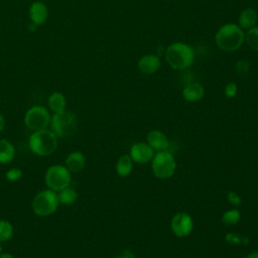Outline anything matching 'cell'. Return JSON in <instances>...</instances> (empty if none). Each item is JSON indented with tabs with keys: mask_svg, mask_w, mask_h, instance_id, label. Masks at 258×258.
<instances>
[{
	"mask_svg": "<svg viewBox=\"0 0 258 258\" xmlns=\"http://www.w3.org/2000/svg\"><path fill=\"white\" fill-rule=\"evenodd\" d=\"M44 181L49 189L57 192L70 185L72 181V173L64 165L53 164L46 169Z\"/></svg>",
	"mask_w": 258,
	"mask_h": 258,
	"instance_id": "obj_6",
	"label": "cell"
},
{
	"mask_svg": "<svg viewBox=\"0 0 258 258\" xmlns=\"http://www.w3.org/2000/svg\"><path fill=\"white\" fill-rule=\"evenodd\" d=\"M244 41H246L250 48L258 50V26H254L247 30Z\"/></svg>",
	"mask_w": 258,
	"mask_h": 258,
	"instance_id": "obj_21",
	"label": "cell"
},
{
	"mask_svg": "<svg viewBox=\"0 0 258 258\" xmlns=\"http://www.w3.org/2000/svg\"><path fill=\"white\" fill-rule=\"evenodd\" d=\"M258 19V15L255 9L248 7L241 11L238 17V25L242 29H250L255 26Z\"/></svg>",
	"mask_w": 258,
	"mask_h": 258,
	"instance_id": "obj_16",
	"label": "cell"
},
{
	"mask_svg": "<svg viewBox=\"0 0 258 258\" xmlns=\"http://www.w3.org/2000/svg\"><path fill=\"white\" fill-rule=\"evenodd\" d=\"M13 236V226L6 220H0V242H6Z\"/></svg>",
	"mask_w": 258,
	"mask_h": 258,
	"instance_id": "obj_23",
	"label": "cell"
},
{
	"mask_svg": "<svg viewBox=\"0 0 258 258\" xmlns=\"http://www.w3.org/2000/svg\"><path fill=\"white\" fill-rule=\"evenodd\" d=\"M4 126H5V118L3 114L0 113V132L4 129Z\"/></svg>",
	"mask_w": 258,
	"mask_h": 258,
	"instance_id": "obj_30",
	"label": "cell"
},
{
	"mask_svg": "<svg viewBox=\"0 0 258 258\" xmlns=\"http://www.w3.org/2000/svg\"><path fill=\"white\" fill-rule=\"evenodd\" d=\"M114 258H135V257H134V254L130 250H125L122 252L121 255L115 256Z\"/></svg>",
	"mask_w": 258,
	"mask_h": 258,
	"instance_id": "obj_29",
	"label": "cell"
},
{
	"mask_svg": "<svg viewBox=\"0 0 258 258\" xmlns=\"http://www.w3.org/2000/svg\"><path fill=\"white\" fill-rule=\"evenodd\" d=\"M245 32L236 23H226L216 32L215 40L218 47L227 52L238 50L244 43Z\"/></svg>",
	"mask_w": 258,
	"mask_h": 258,
	"instance_id": "obj_1",
	"label": "cell"
},
{
	"mask_svg": "<svg viewBox=\"0 0 258 258\" xmlns=\"http://www.w3.org/2000/svg\"><path fill=\"white\" fill-rule=\"evenodd\" d=\"M227 200L233 206H240L242 204V198L234 190H230L227 194Z\"/></svg>",
	"mask_w": 258,
	"mask_h": 258,
	"instance_id": "obj_28",
	"label": "cell"
},
{
	"mask_svg": "<svg viewBox=\"0 0 258 258\" xmlns=\"http://www.w3.org/2000/svg\"><path fill=\"white\" fill-rule=\"evenodd\" d=\"M240 221V212L237 209L226 211L222 216V223L227 226L236 225Z\"/></svg>",
	"mask_w": 258,
	"mask_h": 258,
	"instance_id": "obj_22",
	"label": "cell"
},
{
	"mask_svg": "<svg viewBox=\"0 0 258 258\" xmlns=\"http://www.w3.org/2000/svg\"><path fill=\"white\" fill-rule=\"evenodd\" d=\"M160 58L154 53H148L141 56L137 62L138 70L145 75H152L160 68Z\"/></svg>",
	"mask_w": 258,
	"mask_h": 258,
	"instance_id": "obj_12",
	"label": "cell"
},
{
	"mask_svg": "<svg viewBox=\"0 0 258 258\" xmlns=\"http://www.w3.org/2000/svg\"><path fill=\"white\" fill-rule=\"evenodd\" d=\"M165 59L168 66L176 71L188 69L195 61V50L187 43L176 41L165 49Z\"/></svg>",
	"mask_w": 258,
	"mask_h": 258,
	"instance_id": "obj_2",
	"label": "cell"
},
{
	"mask_svg": "<svg viewBox=\"0 0 258 258\" xmlns=\"http://www.w3.org/2000/svg\"><path fill=\"white\" fill-rule=\"evenodd\" d=\"M86 164V158L84 154L80 151L71 152L66 159V167L70 170L71 173L80 172Z\"/></svg>",
	"mask_w": 258,
	"mask_h": 258,
	"instance_id": "obj_15",
	"label": "cell"
},
{
	"mask_svg": "<svg viewBox=\"0 0 258 258\" xmlns=\"http://www.w3.org/2000/svg\"><path fill=\"white\" fill-rule=\"evenodd\" d=\"M15 147L7 139H0V163H10L15 157Z\"/></svg>",
	"mask_w": 258,
	"mask_h": 258,
	"instance_id": "obj_18",
	"label": "cell"
},
{
	"mask_svg": "<svg viewBox=\"0 0 258 258\" xmlns=\"http://www.w3.org/2000/svg\"><path fill=\"white\" fill-rule=\"evenodd\" d=\"M238 92V86L235 82H229L224 88V94L227 98L232 99L237 95Z\"/></svg>",
	"mask_w": 258,
	"mask_h": 258,
	"instance_id": "obj_26",
	"label": "cell"
},
{
	"mask_svg": "<svg viewBox=\"0 0 258 258\" xmlns=\"http://www.w3.org/2000/svg\"><path fill=\"white\" fill-rule=\"evenodd\" d=\"M205 95L204 87L197 82H191L184 86L182 90V97L187 102H198L203 99Z\"/></svg>",
	"mask_w": 258,
	"mask_h": 258,
	"instance_id": "obj_13",
	"label": "cell"
},
{
	"mask_svg": "<svg viewBox=\"0 0 258 258\" xmlns=\"http://www.w3.org/2000/svg\"><path fill=\"white\" fill-rule=\"evenodd\" d=\"M51 131L56 137L68 138L75 134L77 130L76 114L64 110L63 112L53 114L50 119Z\"/></svg>",
	"mask_w": 258,
	"mask_h": 258,
	"instance_id": "obj_5",
	"label": "cell"
},
{
	"mask_svg": "<svg viewBox=\"0 0 258 258\" xmlns=\"http://www.w3.org/2000/svg\"><path fill=\"white\" fill-rule=\"evenodd\" d=\"M225 239L229 244H232V245H237V244L248 245L250 242L248 237H245V236H242V235L236 234V233H228L225 236Z\"/></svg>",
	"mask_w": 258,
	"mask_h": 258,
	"instance_id": "obj_24",
	"label": "cell"
},
{
	"mask_svg": "<svg viewBox=\"0 0 258 258\" xmlns=\"http://www.w3.org/2000/svg\"><path fill=\"white\" fill-rule=\"evenodd\" d=\"M151 160L152 171L156 177L165 179L171 177L174 174L176 162L172 153L166 150L158 151Z\"/></svg>",
	"mask_w": 258,
	"mask_h": 258,
	"instance_id": "obj_7",
	"label": "cell"
},
{
	"mask_svg": "<svg viewBox=\"0 0 258 258\" xmlns=\"http://www.w3.org/2000/svg\"><path fill=\"white\" fill-rule=\"evenodd\" d=\"M56 194H57L59 204H62L66 206H70L74 204L78 199V192L76 191L75 188L71 187L70 185L58 190Z\"/></svg>",
	"mask_w": 258,
	"mask_h": 258,
	"instance_id": "obj_20",
	"label": "cell"
},
{
	"mask_svg": "<svg viewBox=\"0 0 258 258\" xmlns=\"http://www.w3.org/2000/svg\"><path fill=\"white\" fill-rule=\"evenodd\" d=\"M235 69H236L238 74L247 75L249 73V70H250V63L246 59H240V60L237 61Z\"/></svg>",
	"mask_w": 258,
	"mask_h": 258,
	"instance_id": "obj_27",
	"label": "cell"
},
{
	"mask_svg": "<svg viewBox=\"0 0 258 258\" xmlns=\"http://www.w3.org/2000/svg\"><path fill=\"white\" fill-rule=\"evenodd\" d=\"M246 258H258V250L251 251V252L246 256Z\"/></svg>",
	"mask_w": 258,
	"mask_h": 258,
	"instance_id": "obj_31",
	"label": "cell"
},
{
	"mask_svg": "<svg viewBox=\"0 0 258 258\" xmlns=\"http://www.w3.org/2000/svg\"><path fill=\"white\" fill-rule=\"evenodd\" d=\"M28 145L30 150L38 156L44 157L52 154L58 145L56 135L49 129L33 131L29 136Z\"/></svg>",
	"mask_w": 258,
	"mask_h": 258,
	"instance_id": "obj_3",
	"label": "cell"
},
{
	"mask_svg": "<svg viewBox=\"0 0 258 258\" xmlns=\"http://www.w3.org/2000/svg\"><path fill=\"white\" fill-rule=\"evenodd\" d=\"M0 258H14V256L11 254V253H1L0 254Z\"/></svg>",
	"mask_w": 258,
	"mask_h": 258,
	"instance_id": "obj_32",
	"label": "cell"
},
{
	"mask_svg": "<svg viewBox=\"0 0 258 258\" xmlns=\"http://www.w3.org/2000/svg\"><path fill=\"white\" fill-rule=\"evenodd\" d=\"M147 143L149 144V146L153 149V150H157V151H162V150H166V148L168 147L169 141L167 139V137L165 136V134H163L162 132L158 131V130H152L147 134Z\"/></svg>",
	"mask_w": 258,
	"mask_h": 258,
	"instance_id": "obj_14",
	"label": "cell"
},
{
	"mask_svg": "<svg viewBox=\"0 0 258 258\" xmlns=\"http://www.w3.org/2000/svg\"><path fill=\"white\" fill-rule=\"evenodd\" d=\"M130 157L133 162L147 163L154 156V150L149 146L148 143L139 142L134 144L130 149Z\"/></svg>",
	"mask_w": 258,
	"mask_h": 258,
	"instance_id": "obj_10",
	"label": "cell"
},
{
	"mask_svg": "<svg viewBox=\"0 0 258 258\" xmlns=\"http://www.w3.org/2000/svg\"><path fill=\"white\" fill-rule=\"evenodd\" d=\"M29 18L31 23L40 26L45 23L48 17V9L47 6L41 1L33 2L29 7Z\"/></svg>",
	"mask_w": 258,
	"mask_h": 258,
	"instance_id": "obj_11",
	"label": "cell"
},
{
	"mask_svg": "<svg viewBox=\"0 0 258 258\" xmlns=\"http://www.w3.org/2000/svg\"><path fill=\"white\" fill-rule=\"evenodd\" d=\"M5 177L9 181H17L22 177V170L18 167H12L6 171Z\"/></svg>",
	"mask_w": 258,
	"mask_h": 258,
	"instance_id": "obj_25",
	"label": "cell"
},
{
	"mask_svg": "<svg viewBox=\"0 0 258 258\" xmlns=\"http://www.w3.org/2000/svg\"><path fill=\"white\" fill-rule=\"evenodd\" d=\"M132 169H133V160L130 157V155H128V154L122 155L116 163L117 173L120 176L125 177V176H128L131 173Z\"/></svg>",
	"mask_w": 258,
	"mask_h": 258,
	"instance_id": "obj_19",
	"label": "cell"
},
{
	"mask_svg": "<svg viewBox=\"0 0 258 258\" xmlns=\"http://www.w3.org/2000/svg\"><path fill=\"white\" fill-rule=\"evenodd\" d=\"M2 253V248H1V245H0V254Z\"/></svg>",
	"mask_w": 258,
	"mask_h": 258,
	"instance_id": "obj_33",
	"label": "cell"
},
{
	"mask_svg": "<svg viewBox=\"0 0 258 258\" xmlns=\"http://www.w3.org/2000/svg\"><path fill=\"white\" fill-rule=\"evenodd\" d=\"M47 105L50 111L53 112V114L63 112L67 107V100L64 95L60 92L51 93L48 97Z\"/></svg>",
	"mask_w": 258,
	"mask_h": 258,
	"instance_id": "obj_17",
	"label": "cell"
},
{
	"mask_svg": "<svg viewBox=\"0 0 258 258\" xmlns=\"http://www.w3.org/2000/svg\"><path fill=\"white\" fill-rule=\"evenodd\" d=\"M50 119V114L45 107L35 105L26 111L24 115V124L32 131H38L45 129L49 125Z\"/></svg>",
	"mask_w": 258,
	"mask_h": 258,
	"instance_id": "obj_8",
	"label": "cell"
},
{
	"mask_svg": "<svg viewBox=\"0 0 258 258\" xmlns=\"http://www.w3.org/2000/svg\"><path fill=\"white\" fill-rule=\"evenodd\" d=\"M170 228L175 236L183 238L191 233L194 229V222L188 214L180 212L175 214L171 219Z\"/></svg>",
	"mask_w": 258,
	"mask_h": 258,
	"instance_id": "obj_9",
	"label": "cell"
},
{
	"mask_svg": "<svg viewBox=\"0 0 258 258\" xmlns=\"http://www.w3.org/2000/svg\"><path fill=\"white\" fill-rule=\"evenodd\" d=\"M59 205L57 194L49 188L38 191L32 200V210L39 217H47L52 215Z\"/></svg>",
	"mask_w": 258,
	"mask_h": 258,
	"instance_id": "obj_4",
	"label": "cell"
}]
</instances>
